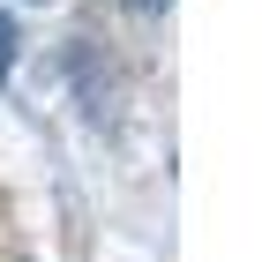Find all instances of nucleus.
<instances>
[{
    "instance_id": "f257e3e1",
    "label": "nucleus",
    "mask_w": 262,
    "mask_h": 262,
    "mask_svg": "<svg viewBox=\"0 0 262 262\" xmlns=\"http://www.w3.org/2000/svg\"><path fill=\"white\" fill-rule=\"evenodd\" d=\"M8 68H15V23L0 15V82H8Z\"/></svg>"
},
{
    "instance_id": "f03ea898",
    "label": "nucleus",
    "mask_w": 262,
    "mask_h": 262,
    "mask_svg": "<svg viewBox=\"0 0 262 262\" xmlns=\"http://www.w3.org/2000/svg\"><path fill=\"white\" fill-rule=\"evenodd\" d=\"M127 8H135V15H165L172 0H127Z\"/></svg>"
}]
</instances>
